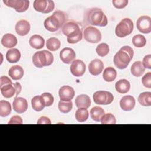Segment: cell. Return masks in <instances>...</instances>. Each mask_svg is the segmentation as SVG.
Instances as JSON below:
<instances>
[{
  "mask_svg": "<svg viewBox=\"0 0 151 151\" xmlns=\"http://www.w3.org/2000/svg\"><path fill=\"white\" fill-rule=\"evenodd\" d=\"M2 95L5 98H11L16 95V90L13 84H8L0 87Z\"/></svg>",
  "mask_w": 151,
  "mask_h": 151,
  "instance_id": "27",
  "label": "cell"
},
{
  "mask_svg": "<svg viewBox=\"0 0 151 151\" xmlns=\"http://www.w3.org/2000/svg\"><path fill=\"white\" fill-rule=\"evenodd\" d=\"M88 111L87 109L78 108L76 111L75 117L76 120L79 122H84L88 118Z\"/></svg>",
  "mask_w": 151,
  "mask_h": 151,
  "instance_id": "33",
  "label": "cell"
},
{
  "mask_svg": "<svg viewBox=\"0 0 151 151\" xmlns=\"http://www.w3.org/2000/svg\"><path fill=\"white\" fill-rule=\"evenodd\" d=\"M117 76L116 70L112 67H107L103 72V78L107 82H111L114 81Z\"/></svg>",
  "mask_w": 151,
  "mask_h": 151,
  "instance_id": "28",
  "label": "cell"
},
{
  "mask_svg": "<svg viewBox=\"0 0 151 151\" xmlns=\"http://www.w3.org/2000/svg\"><path fill=\"white\" fill-rule=\"evenodd\" d=\"M103 67V63L100 60L94 59L88 65V70L91 75L98 76L102 72Z\"/></svg>",
  "mask_w": 151,
  "mask_h": 151,
  "instance_id": "17",
  "label": "cell"
},
{
  "mask_svg": "<svg viewBox=\"0 0 151 151\" xmlns=\"http://www.w3.org/2000/svg\"><path fill=\"white\" fill-rule=\"evenodd\" d=\"M11 112V106L9 102L5 100L0 101V116L2 117H6Z\"/></svg>",
  "mask_w": 151,
  "mask_h": 151,
  "instance_id": "30",
  "label": "cell"
},
{
  "mask_svg": "<svg viewBox=\"0 0 151 151\" xmlns=\"http://www.w3.org/2000/svg\"><path fill=\"white\" fill-rule=\"evenodd\" d=\"M143 85L148 88H151V73L148 72L145 74L142 79Z\"/></svg>",
  "mask_w": 151,
  "mask_h": 151,
  "instance_id": "39",
  "label": "cell"
},
{
  "mask_svg": "<svg viewBox=\"0 0 151 151\" xmlns=\"http://www.w3.org/2000/svg\"><path fill=\"white\" fill-rule=\"evenodd\" d=\"M93 97L94 103L99 105L109 104L114 100L113 95L110 92L103 90H99L95 92Z\"/></svg>",
  "mask_w": 151,
  "mask_h": 151,
  "instance_id": "7",
  "label": "cell"
},
{
  "mask_svg": "<svg viewBox=\"0 0 151 151\" xmlns=\"http://www.w3.org/2000/svg\"><path fill=\"white\" fill-rule=\"evenodd\" d=\"M138 30L143 34H149L151 32V18L147 15L140 17L136 23Z\"/></svg>",
  "mask_w": 151,
  "mask_h": 151,
  "instance_id": "11",
  "label": "cell"
},
{
  "mask_svg": "<svg viewBox=\"0 0 151 151\" xmlns=\"http://www.w3.org/2000/svg\"><path fill=\"white\" fill-rule=\"evenodd\" d=\"M96 51L100 57H104L109 52V45L106 43L99 44L96 47Z\"/></svg>",
  "mask_w": 151,
  "mask_h": 151,
  "instance_id": "37",
  "label": "cell"
},
{
  "mask_svg": "<svg viewBox=\"0 0 151 151\" xmlns=\"http://www.w3.org/2000/svg\"><path fill=\"white\" fill-rule=\"evenodd\" d=\"M102 124H115L116 123V120L113 114L111 113L104 114L100 120Z\"/></svg>",
  "mask_w": 151,
  "mask_h": 151,
  "instance_id": "36",
  "label": "cell"
},
{
  "mask_svg": "<svg viewBox=\"0 0 151 151\" xmlns=\"http://www.w3.org/2000/svg\"><path fill=\"white\" fill-rule=\"evenodd\" d=\"M32 109L37 111L42 110L45 107V103L43 97L41 96H35L31 100Z\"/></svg>",
  "mask_w": 151,
  "mask_h": 151,
  "instance_id": "24",
  "label": "cell"
},
{
  "mask_svg": "<svg viewBox=\"0 0 151 151\" xmlns=\"http://www.w3.org/2000/svg\"><path fill=\"white\" fill-rule=\"evenodd\" d=\"M75 103L78 108L87 109L91 105V100L88 96L86 94H80L76 97Z\"/></svg>",
  "mask_w": 151,
  "mask_h": 151,
  "instance_id": "20",
  "label": "cell"
},
{
  "mask_svg": "<svg viewBox=\"0 0 151 151\" xmlns=\"http://www.w3.org/2000/svg\"><path fill=\"white\" fill-rule=\"evenodd\" d=\"M61 42L60 40L55 37H51L47 40L46 42L47 48L51 51H57L60 48Z\"/></svg>",
  "mask_w": 151,
  "mask_h": 151,
  "instance_id": "31",
  "label": "cell"
},
{
  "mask_svg": "<svg viewBox=\"0 0 151 151\" xmlns=\"http://www.w3.org/2000/svg\"><path fill=\"white\" fill-rule=\"evenodd\" d=\"M60 58L64 63L70 64L74 60L76 53L72 48L66 47L60 51Z\"/></svg>",
  "mask_w": 151,
  "mask_h": 151,
  "instance_id": "15",
  "label": "cell"
},
{
  "mask_svg": "<svg viewBox=\"0 0 151 151\" xmlns=\"http://www.w3.org/2000/svg\"><path fill=\"white\" fill-rule=\"evenodd\" d=\"M73 107V103L71 101H64L60 100L58 102V108L59 110L63 113H67L70 112Z\"/></svg>",
  "mask_w": 151,
  "mask_h": 151,
  "instance_id": "34",
  "label": "cell"
},
{
  "mask_svg": "<svg viewBox=\"0 0 151 151\" xmlns=\"http://www.w3.org/2000/svg\"><path fill=\"white\" fill-rule=\"evenodd\" d=\"M59 97L62 101H71L75 95V91L73 87L69 86H62L58 91Z\"/></svg>",
  "mask_w": 151,
  "mask_h": 151,
  "instance_id": "13",
  "label": "cell"
},
{
  "mask_svg": "<svg viewBox=\"0 0 151 151\" xmlns=\"http://www.w3.org/2000/svg\"><path fill=\"white\" fill-rule=\"evenodd\" d=\"M142 64L145 68H151V55L148 54L144 57L142 61Z\"/></svg>",
  "mask_w": 151,
  "mask_h": 151,
  "instance_id": "42",
  "label": "cell"
},
{
  "mask_svg": "<svg viewBox=\"0 0 151 151\" xmlns=\"http://www.w3.org/2000/svg\"><path fill=\"white\" fill-rule=\"evenodd\" d=\"M145 71V68L143 67L142 63L140 61H135L131 66L130 71L134 77L142 76Z\"/></svg>",
  "mask_w": 151,
  "mask_h": 151,
  "instance_id": "26",
  "label": "cell"
},
{
  "mask_svg": "<svg viewBox=\"0 0 151 151\" xmlns=\"http://www.w3.org/2000/svg\"><path fill=\"white\" fill-rule=\"evenodd\" d=\"M139 103L143 106H151V93L143 92L138 97Z\"/></svg>",
  "mask_w": 151,
  "mask_h": 151,
  "instance_id": "32",
  "label": "cell"
},
{
  "mask_svg": "<svg viewBox=\"0 0 151 151\" xmlns=\"http://www.w3.org/2000/svg\"><path fill=\"white\" fill-rule=\"evenodd\" d=\"M83 35L84 40L90 43H97L101 40L100 31L97 28L91 26L85 28Z\"/></svg>",
  "mask_w": 151,
  "mask_h": 151,
  "instance_id": "8",
  "label": "cell"
},
{
  "mask_svg": "<svg viewBox=\"0 0 151 151\" xmlns=\"http://www.w3.org/2000/svg\"><path fill=\"white\" fill-rule=\"evenodd\" d=\"M3 2L7 6L14 8L18 12H25L29 5V1L27 0H4Z\"/></svg>",
  "mask_w": 151,
  "mask_h": 151,
  "instance_id": "10",
  "label": "cell"
},
{
  "mask_svg": "<svg viewBox=\"0 0 151 151\" xmlns=\"http://www.w3.org/2000/svg\"><path fill=\"white\" fill-rule=\"evenodd\" d=\"M29 43L31 47L38 50L41 49L44 47L45 40L41 36L37 34H35L30 37Z\"/></svg>",
  "mask_w": 151,
  "mask_h": 151,
  "instance_id": "21",
  "label": "cell"
},
{
  "mask_svg": "<svg viewBox=\"0 0 151 151\" xmlns=\"http://www.w3.org/2000/svg\"><path fill=\"white\" fill-rule=\"evenodd\" d=\"M132 43L136 47L142 48L146 45V40L143 35L141 34H137L132 38Z\"/></svg>",
  "mask_w": 151,
  "mask_h": 151,
  "instance_id": "35",
  "label": "cell"
},
{
  "mask_svg": "<svg viewBox=\"0 0 151 151\" xmlns=\"http://www.w3.org/2000/svg\"><path fill=\"white\" fill-rule=\"evenodd\" d=\"M90 113V117L93 120L96 122H100L101 118L104 114V111L101 107L96 106L91 109Z\"/></svg>",
  "mask_w": 151,
  "mask_h": 151,
  "instance_id": "29",
  "label": "cell"
},
{
  "mask_svg": "<svg viewBox=\"0 0 151 151\" xmlns=\"http://www.w3.org/2000/svg\"><path fill=\"white\" fill-rule=\"evenodd\" d=\"M41 96L43 97L45 103V106L48 107L51 106L53 103H54V97L50 93H44L41 94Z\"/></svg>",
  "mask_w": 151,
  "mask_h": 151,
  "instance_id": "38",
  "label": "cell"
},
{
  "mask_svg": "<svg viewBox=\"0 0 151 151\" xmlns=\"http://www.w3.org/2000/svg\"><path fill=\"white\" fill-rule=\"evenodd\" d=\"M113 6L117 9H122L128 4L127 0H114L112 1Z\"/></svg>",
  "mask_w": 151,
  "mask_h": 151,
  "instance_id": "40",
  "label": "cell"
},
{
  "mask_svg": "<svg viewBox=\"0 0 151 151\" xmlns=\"http://www.w3.org/2000/svg\"><path fill=\"white\" fill-rule=\"evenodd\" d=\"M24 70L19 65L12 66L8 71L9 76L14 80H20L24 76Z\"/></svg>",
  "mask_w": 151,
  "mask_h": 151,
  "instance_id": "22",
  "label": "cell"
},
{
  "mask_svg": "<svg viewBox=\"0 0 151 151\" xmlns=\"http://www.w3.org/2000/svg\"><path fill=\"white\" fill-rule=\"evenodd\" d=\"M135 106L134 98L130 95L123 96L120 101V106L124 111H130Z\"/></svg>",
  "mask_w": 151,
  "mask_h": 151,
  "instance_id": "16",
  "label": "cell"
},
{
  "mask_svg": "<svg viewBox=\"0 0 151 151\" xmlns=\"http://www.w3.org/2000/svg\"><path fill=\"white\" fill-rule=\"evenodd\" d=\"M65 14L61 11H55L52 15L47 18L44 25L45 29L50 32H55L62 28L66 22Z\"/></svg>",
  "mask_w": 151,
  "mask_h": 151,
  "instance_id": "2",
  "label": "cell"
},
{
  "mask_svg": "<svg viewBox=\"0 0 151 151\" xmlns=\"http://www.w3.org/2000/svg\"><path fill=\"white\" fill-rule=\"evenodd\" d=\"M15 29L17 34L20 36H24L28 34L29 32L30 24L27 21L21 19L17 22Z\"/></svg>",
  "mask_w": 151,
  "mask_h": 151,
  "instance_id": "18",
  "label": "cell"
},
{
  "mask_svg": "<svg viewBox=\"0 0 151 151\" xmlns=\"http://www.w3.org/2000/svg\"><path fill=\"white\" fill-rule=\"evenodd\" d=\"M134 52L130 46H123L115 54L113 59L115 66L119 69L126 68L133 57Z\"/></svg>",
  "mask_w": 151,
  "mask_h": 151,
  "instance_id": "3",
  "label": "cell"
},
{
  "mask_svg": "<svg viewBox=\"0 0 151 151\" xmlns=\"http://www.w3.org/2000/svg\"><path fill=\"white\" fill-rule=\"evenodd\" d=\"M33 7L38 12L48 14L53 11L55 5L54 2L51 0H35L34 1Z\"/></svg>",
  "mask_w": 151,
  "mask_h": 151,
  "instance_id": "9",
  "label": "cell"
},
{
  "mask_svg": "<svg viewBox=\"0 0 151 151\" xmlns=\"http://www.w3.org/2000/svg\"><path fill=\"white\" fill-rule=\"evenodd\" d=\"M70 71L74 76H82L86 71V65L84 63L80 60H74L70 66Z\"/></svg>",
  "mask_w": 151,
  "mask_h": 151,
  "instance_id": "12",
  "label": "cell"
},
{
  "mask_svg": "<svg viewBox=\"0 0 151 151\" xmlns=\"http://www.w3.org/2000/svg\"><path fill=\"white\" fill-rule=\"evenodd\" d=\"M62 33L67 36V42L75 44L81 40L83 34L79 25L73 21L66 22L61 28Z\"/></svg>",
  "mask_w": 151,
  "mask_h": 151,
  "instance_id": "1",
  "label": "cell"
},
{
  "mask_svg": "<svg viewBox=\"0 0 151 151\" xmlns=\"http://www.w3.org/2000/svg\"><path fill=\"white\" fill-rule=\"evenodd\" d=\"M14 84V86L16 90V96H17L18 95V94H19L21 91V88H22L21 86L20 83H19L18 82H16L15 84Z\"/></svg>",
  "mask_w": 151,
  "mask_h": 151,
  "instance_id": "45",
  "label": "cell"
},
{
  "mask_svg": "<svg viewBox=\"0 0 151 151\" xmlns=\"http://www.w3.org/2000/svg\"><path fill=\"white\" fill-rule=\"evenodd\" d=\"M87 22L92 25L105 27L107 25V18L103 11L98 8L88 9L86 13Z\"/></svg>",
  "mask_w": 151,
  "mask_h": 151,
  "instance_id": "4",
  "label": "cell"
},
{
  "mask_svg": "<svg viewBox=\"0 0 151 151\" xmlns=\"http://www.w3.org/2000/svg\"><path fill=\"white\" fill-rule=\"evenodd\" d=\"M37 124H51V122L48 117L41 116L38 119Z\"/></svg>",
  "mask_w": 151,
  "mask_h": 151,
  "instance_id": "43",
  "label": "cell"
},
{
  "mask_svg": "<svg viewBox=\"0 0 151 151\" xmlns=\"http://www.w3.org/2000/svg\"><path fill=\"white\" fill-rule=\"evenodd\" d=\"M8 84H12L11 79L6 76H1L0 78V87Z\"/></svg>",
  "mask_w": 151,
  "mask_h": 151,
  "instance_id": "44",
  "label": "cell"
},
{
  "mask_svg": "<svg viewBox=\"0 0 151 151\" xmlns=\"http://www.w3.org/2000/svg\"><path fill=\"white\" fill-rule=\"evenodd\" d=\"M115 88L118 93L125 94L129 91L130 88V84L128 80L126 79H121L116 83Z\"/></svg>",
  "mask_w": 151,
  "mask_h": 151,
  "instance_id": "23",
  "label": "cell"
},
{
  "mask_svg": "<svg viewBox=\"0 0 151 151\" xmlns=\"http://www.w3.org/2000/svg\"><path fill=\"white\" fill-rule=\"evenodd\" d=\"M133 27V22L130 18H124L117 25L116 35L120 38L125 37L132 32Z\"/></svg>",
  "mask_w": 151,
  "mask_h": 151,
  "instance_id": "6",
  "label": "cell"
},
{
  "mask_svg": "<svg viewBox=\"0 0 151 151\" xmlns=\"http://www.w3.org/2000/svg\"><path fill=\"white\" fill-rule=\"evenodd\" d=\"M14 110L18 113H23L28 109V103L25 99L23 97H15L12 103Z\"/></svg>",
  "mask_w": 151,
  "mask_h": 151,
  "instance_id": "14",
  "label": "cell"
},
{
  "mask_svg": "<svg viewBox=\"0 0 151 151\" xmlns=\"http://www.w3.org/2000/svg\"><path fill=\"white\" fill-rule=\"evenodd\" d=\"M1 44L6 48H12L17 45V39L16 37L12 34H5L1 39Z\"/></svg>",
  "mask_w": 151,
  "mask_h": 151,
  "instance_id": "19",
  "label": "cell"
},
{
  "mask_svg": "<svg viewBox=\"0 0 151 151\" xmlns=\"http://www.w3.org/2000/svg\"><path fill=\"white\" fill-rule=\"evenodd\" d=\"M21 58L20 51L17 48H12L9 50L6 54L7 61L11 63H15L19 61Z\"/></svg>",
  "mask_w": 151,
  "mask_h": 151,
  "instance_id": "25",
  "label": "cell"
},
{
  "mask_svg": "<svg viewBox=\"0 0 151 151\" xmlns=\"http://www.w3.org/2000/svg\"><path fill=\"white\" fill-rule=\"evenodd\" d=\"M32 61L35 67L42 68L51 65L54 61V57L51 52L42 50L36 52L33 55Z\"/></svg>",
  "mask_w": 151,
  "mask_h": 151,
  "instance_id": "5",
  "label": "cell"
},
{
  "mask_svg": "<svg viewBox=\"0 0 151 151\" xmlns=\"http://www.w3.org/2000/svg\"><path fill=\"white\" fill-rule=\"evenodd\" d=\"M22 123H23L22 119L19 116H12L8 123V124H22Z\"/></svg>",
  "mask_w": 151,
  "mask_h": 151,
  "instance_id": "41",
  "label": "cell"
}]
</instances>
